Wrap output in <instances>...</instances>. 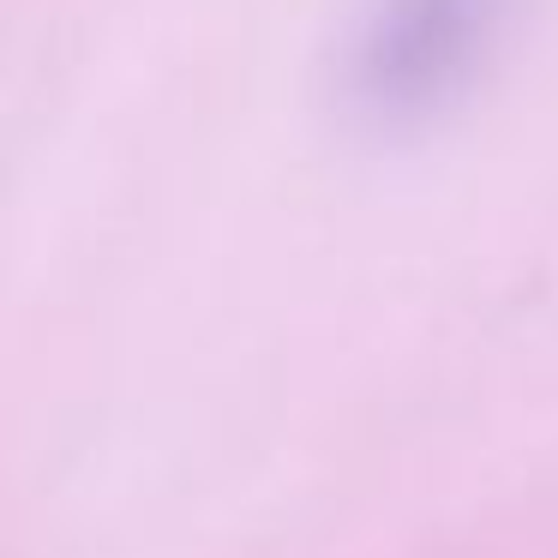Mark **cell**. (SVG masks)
Here are the masks:
<instances>
[{"instance_id":"cell-1","label":"cell","mask_w":558,"mask_h":558,"mask_svg":"<svg viewBox=\"0 0 558 558\" xmlns=\"http://www.w3.org/2000/svg\"><path fill=\"white\" fill-rule=\"evenodd\" d=\"M498 0H378L354 54V85L378 114H426L469 85Z\"/></svg>"}]
</instances>
